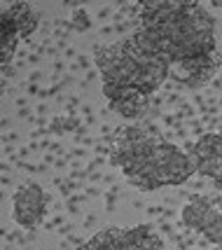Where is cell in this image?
I'll use <instances>...</instances> for the list:
<instances>
[{"instance_id": "13", "label": "cell", "mask_w": 222, "mask_h": 250, "mask_svg": "<svg viewBox=\"0 0 222 250\" xmlns=\"http://www.w3.org/2000/svg\"><path fill=\"white\" fill-rule=\"evenodd\" d=\"M220 141H222V131H220Z\"/></svg>"}, {"instance_id": "8", "label": "cell", "mask_w": 222, "mask_h": 250, "mask_svg": "<svg viewBox=\"0 0 222 250\" xmlns=\"http://www.w3.org/2000/svg\"><path fill=\"white\" fill-rule=\"evenodd\" d=\"M189 157L194 162V168L199 175H206L218 183L222 173V141L220 133H206L192 145Z\"/></svg>"}, {"instance_id": "11", "label": "cell", "mask_w": 222, "mask_h": 250, "mask_svg": "<svg viewBox=\"0 0 222 250\" xmlns=\"http://www.w3.org/2000/svg\"><path fill=\"white\" fill-rule=\"evenodd\" d=\"M70 23H73V28H75V31H87L89 28L87 12L82 10V7H78V10L73 12V17H70Z\"/></svg>"}, {"instance_id": "2", "label": "cell", "mask_w": 222, "mask_h": 250, "mask_svg": "<svg viewBox=\"0 0 222 250\" xmlns=\"http://www.w3.org/2000/svg\"><path fill=\"white\" fill-rule=\"evenodd\" d=\"M94 59L108 105L126 120L143 115L150 96L171 77L166 59L145 47L136 35L117 44H99Z\"/></svg>"}, {"instance_id": "1", "label": "cell", "mask_w": 222, "mask_h": 250, "mask_svg": "<svg viewBox=\"0 0 222 250\" xmlns=\"http://www.w3.org/2000/svg\"><path fill=\"white\" fill-rule=\"evenodd\" d=\"M145 47L173 63L215 56V19L201 2L143 0L138 2V28L133 33Z\"/></svg>"}, {"instance_id": "3", "label": "cell", "mask_w": 222, "mask_h": 250, "mask_svg": "<svg viewBox=\"0 0 222 250\" xmlns=\"http://www.w3.org/2000/svg\"><path fill=\"white\" fill-rule=\"evenodd\" d=\"M159 143L161 138L141 126H122L112 136L110 162L122 168L129 183L152 192V159Z\"/></svg>"}, {"instance_id": "5", "label": "cell", "mask_w": 222, "mask_h": 250, "mask_svg": "<svg viewBox=\"0 0 222 250\" xmlns=\"http://www.w3.org/2000/svg\"><path fill=\"white\" fill-rule=\"evenodd\" d=\"M194 173L197 168H194L189 152H182L180 147L166 141L157 145L155 159H152V187L155 189L164 185H182Z\"/></svg>"}, {"instance_id": "6", "label": "cell", "mask_w": 222, "mask_h": 250, "mask_svg": "<svg viewBox=\"0 0 222 250\" xmlns=\"http://www.w3.org/2000/svg\"><path fill=\"white\" fill-rule=\"evenodd\" d=\"M47 213V194L38 183H26L14 192L12 218L23 229H35Z\"/></svg>"}, {"instance_id": "10", "label": "cell", "mask_w": 222, "mask_h": 250, "mask_svg": "<svg viewBox=\"0 0 222 250\" xmlns=\"http://www.w3.org/2000/svg\"><path fill=\"white\" fill-rule=\"evenodd\" d=\"M17 42H19V35L10 31L7 26H0V63L2 68L12 61V56L17 52Z\"/></svg>"}, {"instance_id": "4", "label": "cell", "mask_w": 222, "mask_h": 250, "mask_svg": "<svg viewBox=\"0 0 222 250\" xmlns=\"http://www.w3.org/2000/svg\"><path fill=\"white\" fill-rule=\"evenodd\" d=\"M164 243L155 234L152 227H131V229H120V227H108L99 231L91 241L78 250H161Z\"/></svg>"}, {"instance_id": "9", "label": "cell", "mask_w": 222, "mask_h": 250, "mask_svg": "<svg viewBox=\"0 0 222 250\" xmlns=\"http://www.w3.org/2000/svg\"><path fill=\"white\" fill-rule=\"evenodd\" d=\"M0 26H7L21 40V38H28L38 28V14L28 2H2Z\"/></svg>"}, {"instance_id": "7", "label": "cell", "mask_w": 222, "mask_h": 250, "mask_svg": "<svg viewBox=\"0 0 222 250\" xmlns=\"http://www.w3.org/2000/svg\"><path fill=\"white\" fill-rule=\"evenodd\" d=\"M182 225L203 234L211 243L222 246V210L213 206L208 199H192L182 208Z\"/></svg>"}, {"instance_id": "12", "label": "cell", "mask_w": 222, "mask_h": 250, "mask_svg": "<svg viewBox=\"0 0 222 250\" xmlns=\"http://www.w3.org/2000/svg\"><path fill=\"white\" fill-rule=\"evenodd\" d=\"M215 185H220V187H222V173H220V178H218V183H215Z\"/></svg>"}]
</instances>
